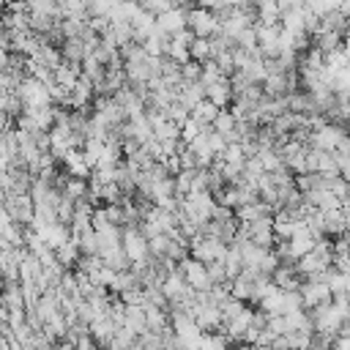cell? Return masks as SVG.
<instances>
[{"instance_id": "52a82bcc", "label": "cell", "mask_w": 350, "mask_h": 350, "mask_svg": "<svg viewBox=\"0 0 350 350\" xmlns=\"http://www.w3.org/2000/svg\"><path fill=\"white\" fill-rule=\"evenodd\" d=\"M216 112H219V107H216L211 98H202V101H197V104L191 107V112H189V115H191V118H197L200 123H208V126H211V120L216 118Z\"/></svg>"}, {"instance_id": "5b68a950", "label": "cell", "mask_w": 350, "mask_h": 350, "mask_svg": "<svg viewBox=\"0 0 350 350\" xmlns=\"http://www.w3.org/2000/svg\"><path fill=\"white\" fill-rule=\"evenodd\" d=\"M205 98H211L219 109L227 107V104L232 101V85H230V77H221V79L205 85Z\"/></svg>"}, {"instance_id": "7a4b0ae2", "label": "cell", "mask_w": 350, "mask_h": 350, "mask_svg": "<svg viewBox=\"0 0 350 350\" xmlns=\"http://www.w3.org/2000/svg\"><path fill=\"white\" fill-rule=\"evenodd\" d=\"M347 131L342 129V126H334V123H323V126H317V129H312L309 131V148H317V150H336L339 148V142H342V137H345Z\"/></svg>"}, {"instance_id": "30bf717a", "label": "cell", "mask_w": 350, "mask_h": 350, "mask_svg": "<svg viewBox=\"0 0 350 350\" xmlns=\"http://www.w3.org/2000/svg\"><path fill=\"white\" fill-rule=\"evenodd\" d=\"M189 57L191 60H208L211 57V38H200V36H194V41L189 44Z\"/></svg>"}, {"instance_id": "277c9868", "label": "cell", "mask_w": 350, "mask_h": 350, "mask_svg": "<svg viewBox=\"0 0 350 350\" xmlns=\"http://www.w3.org/2000/svg\"><path fill=\"white\" fill-rule=\"evenodd\" d=\"M186 14H189V5H170V8H164V11L156 14V27L161 33L172 36V33H178V30L186 27Z\"/></svg>"}, {"instance_id": "8992f818", "label": "cell", "mask_w": 350, "mask_h": 350, "mask_svg": "<svg viewBox=\"0 0 350 350\" xmlns=\"http://www.w3.org/2000/svg\"><path fill=\"white\" fill-rule=\"evenodd\" d=\"M282 8L276 0H257V22L262 25H279Z\"/></svg>"}, {"instance_id": "4fadbf2b", "label": "cell", "mask_w": 350, "mask_h": 350, "mask_svg": "<svg viewBox=\"0 0 350 350\" xmlns=\"http://www.w3.org/2000/svg\"><path fill=\"white\" fill-rule=\"evenodd\" d=\"M339 11H342L345 16H350V0H342V3H339Z\"/></svg>"}, {"instance_id": "ba28073f", "label": "cell", "mask_w": 350, "mask_h": 350, "mask_svg": "<svg viewBox=\"0 0 350 350\" xmlns=\"http://www.w3.org/2000/svg\"><path fill=\"white\" fill-rule=\"evenodd\" d=\"M235 123H238V120H235V115H232L230 109H224V107H221V109L216 112V118L211 120V129H216V131H219V134H224V139H227V134H232Z\"/></svg>"}, {"instance_id": "3957f363", "label": "cell", "mask_w": 350, "mask_h": 350, "mask_svg": "<svg viewBox=\"0 0 350 350\" xmlns=\"http://www.w3.org/2000/svg\"><path fill=\"white\" fill-rule=\"evenodd\" d=\"M180 265H178V271L183 273V279H186V284L189 287H194V290H211V276H208V268H205V262L202 260H197V257H183V260H178Z\"/></svg>"}, {"instance_id": "5bb4252c", "label": "cell", "mask_w": 350, "mask_h": 350, "mask_svg": "<svg viewBox=\"0 0 350 350\" xmlns=\"http://www.w3.org/2000/svg\"><path fill=\"white\" fill-rule=\"evenodd\" d=\"M170 3H172V5H189L191 0H170Z\"/></svg>"}, {"instance_id": "6da1fadb", "label": "cell", "mask_w": 350, "mask_h": 350, "mask_svg": "<svg viewBox=\"0 0 350 350\" xmlns=\"http://www.w3.org/2000/svg\"><path fill=\"white\" fill-rule=\"evenodd\" d=\"M186 27H189L194 36H200V38H211V36L219 33L221 22H219V14H216V11H211V8H205V5H197V8H189V14H186Z\"/></svg>"}, {"instance_id": "8fae6325", "label": "cell", "mask_w": 350, "mask_h": 350, "mask_svg": "<svg viewBox=\"0 0 350 350\" xmlns=\"http://www.w3.org/2000/svg\"><path fill=\"white\" fill-rule=\"evenodd\" d=\"M145 11H153V14H159V11H164V8H170L172 3L170 0H137Z\"/></svg>"}, {"instance_id": "7c38bea8", "label": "cell", "mask_w": 350, "mask_h": 350, "mask_svg": "<svg viewBox=\"0 0 350 350\" xmlns=\"http://www.w3.org/2000/svg\"><path fill=\"white\" fill-rule=\"evenodd\" d=\"M8 63H11V55H8V49H5V46H0V71H5V68H8Z\"/></svg>"}, {"instance_id": "9c48e42d", "label": "cell", "mask_w": 350, "mask_h": 350, "mask_svg": "<svg viewBox=\"0 0 350 350\" xmlns=\"http://www.w3.org/2000/svg\"><path fill=\"white\" fill-rule=\"evenodd\" d=\"M205 129H208V123H200L197 118H191V115H189V118L180 123V142H183V145H189V142H191L197 134H202Z\"/></svg>"}]
</instances>
